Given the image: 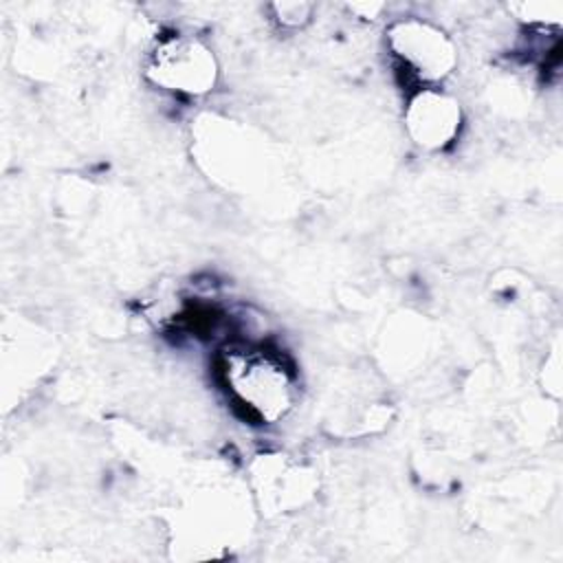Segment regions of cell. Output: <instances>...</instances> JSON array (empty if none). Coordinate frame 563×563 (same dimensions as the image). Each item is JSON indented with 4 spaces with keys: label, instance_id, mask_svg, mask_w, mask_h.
Listing matches in <instances>:
<instances>
[{
    "label": "cell",
    "instance_id": "1",
    "mask_svg": "<svg viewBox=\"0 0 563 563\" xmlns=\"http://www.w3.org/2000/svg\"><path fill=\"white\" fill-rule=\"evenodd\" d=\"M222 380L235 402L268 424L295 405V380L288 367L266 350L231 347L220 361Z\"/></svg>",
    "mask_w": 563,
    "mask_h": 563
},
{
    "label": "cell",
    "instance_id": "2",
    "mask_svg": "<svg viewBox=\"0 0 563 563\" xmlns=\"http://www.w3.org/2000/svg\"><path fill=\"white\" fill-rule=\"evenodd\" d=\"M145 75L156 86L183 92L205 95L216 86L218 64L209 46L196 37L169 35L163 37L152 51Z\"/></svg>",
    "mask_w": 563,
    "mask_h": 563
},
{
    "label": "cell",
    "instance_id": "3",
    "mask_svg": "<svg viewBox=\"0 0 563 563\" xmlns=\"http://www.w3.org/2000/svg\"><path fill=\"white\" fill-rule=\"evenodd\" d=\"M394 55L424 81L444 79L455 66V48L446 33L420 22L405 20L389 29Z\"/></svg>",
    "mask_w": 563,
    "mask_h": 563
},
{
    "label": "cell",
    "instance_id": "4",
    "mask_svg": "<svg viewBox=\"0 0 563 563\" xmlns=\"http://www.w3.org/2000/svg\"><path fill=\"white\" fill-rule=\"evenodd\" d=\"M405 121L411 139L418 145L427 150H440L457 134L462 112L453 97L435 88H422L411 97Z\"/></svg>",
    "mask_w": 563,
    "mask_h": 563
},
{
    "label": "cell",
    "instance_id": "5",
    "mask_svg": "<svg viewBox=\"0 0 563 563\" xmlns=\"http://www.w3.org/2000/svg\"><path fill=\"white\" fill-rule=\"evenodd\" d=\"M275 11L282 24L301 26L310 18L312 7L306 2H282V4H275Z\"/></svg>",
    "mask_w": 563,
    "mask_h": 563
}]
</instances>
